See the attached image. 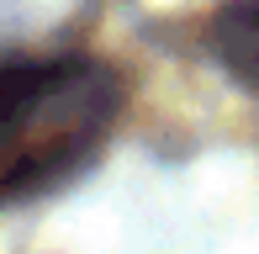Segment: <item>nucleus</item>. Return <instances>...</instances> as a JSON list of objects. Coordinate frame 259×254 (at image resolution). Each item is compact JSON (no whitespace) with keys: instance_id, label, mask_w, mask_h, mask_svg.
I'll list each match as a JSON object with an SVG mask.
<instances>
[{"instance_id":"nucleus-1","label":"nucleus","mask_w":259,"mask_h":254,"mask_svg":"<svg viewBox=\"0 0 259 254\" xmlns=\"http://www.w3.org/2000/svg\"><path fill=\"white\" fill-rule=\"evenodd\" d=\"M122 117V79L96 59L0 64V206L74 180Z\"/></svg>"},{"instance_id":"nucleus-2","label":"nucleus","mask_w":259,"mask_h":254,"mask_svg":"<svg viewBox=\"0 0 259 254\" xmlns=\"http://www.w3.org/2000/svg\"><path fill=\"white\" fill-rule=\"evenodd\" d=\"M206 43H211V59L228 69L243 90L259 96V0L222 6L206 27Z\"/></svg>"}]
</instances>
